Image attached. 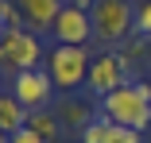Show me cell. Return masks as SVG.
Segmentation results:
<instances>
[{"label":"cell","instance_id":"cell-6","mask_svg":"<svg viewBox=\"0 0 151 143\" xmlns=\"http://www.w3.org/2000/svg\"><path fill=\"white\" fill-rule=\"evenodd\" d=\"M128 74H132V66H128V58L124 54H116V50H105V54H97L93 62H89V93H97V97H109L112 89H120V85H128Z\"/></svg>","mask_w":151,"mask_h":143},{"label":"cell","instance_id":"cell-17","mask_svg":"<svg viewBox=\"0 0 151 143\" xmlns=\"http://www.w3.org/2000/svg\"><path fill=\"white\" fill-rule=\"evenodd\" d=\"M8 16H12V0H0V35L12 27V23H8Z\"/></svg>","mask_w":151,"mask_h":143},{"label":"cell","instance_id":"cell-1","mask_svg":"<svg viewBox=\"0 0 151 143\" xmlns=\"http://www.w3.org/2000/svg\"><path fill=\"white\" fill-rule=\"evenodd\" d=\"M101 116H109L112 124L147 132L151 128V85L147 81H128L120 89H112L109 97H101Z\"/></svg>","mask_w":151,"mask_h":143},{"label":"cell","instance_id":"cell-14","mask_svg":"<svg viewBox=\"0 0 151 143\" xmlns=\"http://www.w3.org/2000/svg\"><path fill=\"white\" fill-rule=\"evenodd\" d=\"M139 135H143V132H136V128L112 124V132H109V139H105V143H139Z\"/></svg>","mask_w":151,"mask_h":143},{"label":"cell","instance_id":"cell-3","mask_svg":"<svg viewBox=\"0 0 151 143\" xmlns=\"http://www.w3.org/2000/svg\"><path fill=\"white\" fill-rule=\"evenodd\" d=\"M89 54L85 46H66V43H58L50 54H47V74L54 81V89H62V93H74L78 85L89 81Z\"/></svg>","mask_w":151,"mask_h":143},{"label":"cell","instance_id":"cell-8","mask_svg":"<svg viewBox=\"0 0 151 143\" xmlns=\"http://www.w3.org/2000/svg\"><path fill=\"white\" fill-rule=\"evenodd\" d=\"M12 4L19 8V16H23L27 27H35V35L50 31L54 19H58V12H62V0H12Z\"/></svg>","mask_w":151,"mask_h":143},{"label":"cell","instance_id":"cell-18","mask_svg":"<svg viewBox=\"0 0 151 143\" xmlns=\"http://www.w3.org/2000/svg\"><path fill=\"white\" fill-rule=\"evenodd\" d=\"M0 143H8V135H4V132H0Z\"/></svg>","mask_w":151,"mask_h":143},{"label":"cell","instance_id":"cell-5","mask_svg":"<svg viewBox=\"0 0 151 143\" xmlns=\"http://www.w3.org/2000/svg\"><path fill=\"white\" fill-rule=\"evenodd\" d=\"M27 112H43L50 101H54V81H50V74L43 70V66H35V70H19V74H12V89H8Z\"/></svg>","mask_w":151,"mask_h":143},{"label":"cell","instance_id":"cell-10","mask_svg":"<svg viewBox=\"0 0 151 143\" xmlns=\"http://www.w3.org/2000/svg\"><path fill=\"white\" fill-rule=\"evenodd\" d=\"M27 116H31V112H27L12 93H0V132H4V135L27 128Z\"/></svg>","mask_w":151,"mask_h":143},{"label":"cell","instance_id":"cell-19","mask_svg":"<svg viewBox=\"0 0 151 143\" xmlns=\"http://www.w3.org/2000/svg\"><path fill=\"white\" fill-rule=\"evenodd\" d=\"M147 85H151V81H147Z\"/></svg>","mask_w":151,"mask_h":143},{"label":"cell","instance_id":"cell-2","mask_svg":"<svg viewBox=\"0 0 151 143\" xmlns=\"http://www.w3.org/2000/svg\"><path fill=\"white\" fill-rule=\"evenodd\" d=\"M93 43L97 46H120L136 35V4L132 0H93Z\"/></svg>","mask_w":151,"mask_h":143},{"label":"cell","instance_id":"cell-9","mask_svg":"<svg viewBox=\"0 0 151 143\" xmlns=\"http://www.w3.org/2000/svg\"><path fill=\"white\" fill-rule=\"evenodd\" d=\"M58 120H62L66 128H85V124H93L97 116H93V104H89V101H81V97L66 93L62 108H58Z\"/></svg>","mask_w":151,"mask_h":143},{"label":"cell","instance_id":"cell-15","mask_svg":"<svg viewBox=\"0 0 151 143\" xmlns=\"http://www.w3.org/2000/svg\"><path fill=\"white\" fill-rule=\"evenodd\" d=\"M136 31L151 35V0H139V4H136Z\"/></svg>","mask_w":151,"mask_h":143},{"label":"cell","instance_id":"cell-13","mask_svg":"<svg viewBox=\"0 0 151 143\" xmlns=\"http://www.w3.org/2000/svg\"><path fill=\"white\" fill-rule=\"evenodd\" d=\"M109 132H112V120L101 116V120H93V124H85V128H81V143H105Z\"/></svg>","mask_w":151,"mask_h":143},{"label":"cell","instance_id":"cell-7","mask_svg":"<svg viewBox=\"0 0 151 143\" xmlns=\"http://www.w3.org/2000/svg\"><path fill=\"white\" fill-rule=\"evenodd\" d=\"M50 35L58 43H66V46H85L89 39H93V19H89V8L81 4H62V12H58L54 27H50Z\"/></svg>","mask_w":151,"mask_h":143},{"label":"cell","instance_id":"cell-11","mask_svg":"<svg viewBox=\"0 0 151 143\" xmlns=\"http://www.w3.org/2000/svg\"><path fill=\"white\" fill-rule=\"evenodd\" d=\"M27 128H31L35 135H43L47 143L58 135V128H62V120H58V116H50V112L43 108V112H31V116H27Z\"/></svg>","mask_w":151,"mask_h":143},{"label":"cell","instance_id":"cell-12","mask_svg":"<svg viewBox=\"0 0 151 143\" xmlns=\"http://www.w3.org/2000/svg\"><path fill=\"white\" fill-rule=\"evenodd\" d=\"M124 58H128V66H139V62H151V35H132L128 43H124Z\"/></svg>","mask_w":151,"mask_h":143},{"label":"cell","instance_id":"cell-4","mask_svg":"<svg viewBox=\"0 0 151 143\" xmlns=\"http://www.w3.org/2000/svg\"><path fill=\"white\" fill-rule=\"evenodd\" d=\"M43 58H47L43 43H39V35L27 31V27H8V31L0 35V62H4V70H12V74L35 70Z\"/></svg>","mask_w":151,"mask_h":143},{"label":"cell","instance_id":"cell-16","mask_svg":"<svg viewBox=\"0 0 151 143\" xmlns=\"http://www.w3.org/2000/svg\"><path fill=\"white\" fill-rule=\"evenodd\" d=\"M8 143H47V139H43V135H35L31 128H19V132H12V135H8Z\"/></svg>","mask_w":151,"mask_h":143}]
</instances>
